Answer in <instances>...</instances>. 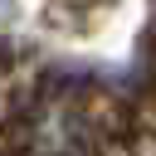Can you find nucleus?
<instances>
[{"label": "nucleus", "instance_id": "f257e3e1", "mask_svg": "<svg viewBox=\"0 0 156 156\" xmlns=\"http://www.w3.org/2000/svg\"><path fill=\"white\" fill-rule=\"evenodd\" d=\"M0 10H5V0H0Z\"/></svg>", "mask_w": 156, "mask_h": 156}]
</instances>
